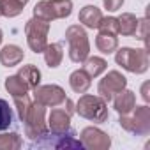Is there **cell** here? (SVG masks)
I'll use <instances>...</instances> for the list:
<instances>
[{
	"label": "cell",
	"instance_id": "6da1fadb",
	"mask_svg": "<svg viewBox=\"0 0 150 150\" xmlns=\"http://www.w3.org/2000/svg\"><path fill=\"white\" fill-rule=\"evenodd\" d=\"M72 129L64 131V132H51L46 131L41 136L34 138V141L30 143V148H51V150H64V148H83L81 139L74 138Z\"/></svg>",
	"mask_w": 150,
	"mask_h": 150
},
{
	"label": "cell",
	"instance_id": "7a4b0ae2",
	"mask_svg": "<svg viewBox=\"0 0 150 150\" xmlns=\"http://www.w3.org/2000/svg\"><path fill=\"white\" fill-rule=\"evenodd\" d=\"M74 111H76L80 117L90 120V122H106L108 120V103L101 97V96H90L85 94L80 97V101L74 106Z\"/></svg>",
	"mask_w": 150,
	"mask_h": 150
},
{
	"label": "cell",
	"instance_id": "3957f363",
	"mask_svg": "<svg viewBox=\"0 0 150 150\" xmlns=\"http://www.w3.org/2000/svg\"><path fill=\"white\" fill-rule=\"evenodd\" d=\"M65 41L69 42V58L81 64L90 55V42L85 28L81 25H71L65 30Z\"/></svg>",
	"mask_w": 150,
	"mask_h": 150
},
{
	"label": "cell",
	"instance_id": "277c9868",
	"mask_svg": "<svg viewBox=\"0 0 150 150\" xmlns=\"http://www.w3.org/2000/svg\"><path fill=\"white\" fill-rule=\"evenodd\" d=\"M120 127L127 132L146 136L150 132V108L148 106H134V110L127 115H120Z\"/></svg>",
	"mask_w": 150,
	"mask_h": 150
},
{
	"label": "cell",
	"instance_id": "5b68a950",
	"mask_svg": "<svg viewBox=\"0 0 150 150\" xmlns=\"http://www.w3.org/2000/svg\"><path fill=\"white\" fill-rule=\"evenodd\" d=\"M48 32H50V21L34 16L32 20L27 21L25 25V35H27V42L28 48L34 53H42L44 48L48 46Z\"/></svg>",
	"mask_w": 150,
	"mask_h": 150
},
{
	"label": "cell",
	"instance_id": "8992f818",
	"mask_svg": "<svg viewBox=\"0 0 150 150\" xmlns=\"http://www.w3.org/2000/svg\"><path fill=\"white\" fill-rule=\"evenodd\" d=\"M115 62L122 65V69L143 74L148 69V51L146 50H132V48H120L115 55Z\"/></svg>",
	"mask_w": 150,
	"mask_h": 150
},
{
	"label": "cell",
	"instance_id": "52a82bcc",
	"mask_svg": "<svg viewBox=\"0 0 150 150\" xmlns=\"http://www.w3.org/2000/svg\"><path fill=\"white\" fill-rule=\"evenodd\" d=\"M72 13V0H41L34 7V16H39L46 21L62 20L71 16Z\"/></svg>",
	"mask_w": 150,
	"mask_h": 150
},
{
	"label": "cell",
	"instance_id": "ba28073f",
	"mask_svg": "<svg viewBox=\"0 0 150 150\" xmlns=\"http://www.w3.org/2000/svg\"><path fill=\"white\" fill-rule=\"evenodd\" d=\"M44 117H46V106L37 103V101H34L30 104L28 111H27L25 120H23L27 136H30L34 139V138H37V136H41L42 132L48 131V124H46Z\"/></svg>",
	"mask_w": 150,
	"mask_h": 150
},
{
	"label": "cell",
	"instance_id": "9c48e42d",
	"mask_svg": "<svg viewBox=\"0 0 150 150\" xmlns=\"http://www.w3.org/2000/svg\"><path fill=\"white\" fill-rule=\"evenodd\" d=\"M127 87V80H125V76L122 72H118V71H110L106 76L99 81V85H97V94L106 101V103H110L118 92H122L124 88Z\"/></svg>",
	"mask_w": 150,
	"mask_h": 150
},
{
	"label": "cell",
	"instance_id": "30bf717a",
	"mask_svg": "<svg viewBox=\"0 0 150 150\" xmlns=\"http://www.w3.org/2000/svg\"><path fill=\"white\" fill-rule=\"evenodd\" d=\"M34 99L37 103L44 104L46 108L48 106L55 108V106H62L67 97H65L64 88L58 85H41V87L37 85L34 88Z\"/></svg>",
	"mask_w": 150,
	"mask_h": 150
},
{
	"label": "cell",
	"instance_id": "8fae6325",
	"mask_svg": "<svg viewBox=\"0 0 150 150\" xmlns=\"http://www.w3.org/2000/svg\"><path fill=\"white\" fill-rule=\"evenodd\" d=\"M81 143H83V148H88V150H108L110 145H111V138L101 131L99 127H85L81 131Z\"/></svg>",
	"mask_w": 150,
	"mask_h": 150
},
{
	"label": "cell",
	"instance_id": "7c38bea8",
	"mask_svg": "<svg viewBox=\"0 0 150 150\" xmlns=\"http://www.w3.org/2000/svg\"><path fill=\"white\" fill-rule=\"evenodd\" d=\"M48 131L51 132H64L71 129V113L64 108H57L51 110L50 117H48Z\"/></svg>",
	"mask_w": 150,
	"mask_h": 150
},
{
	"label": "cell",
	"instance_id": "4fadbf2b",
	"mask_svg": "<svg viewBox=\"0 0 150 150\" xmlns=\"http://www.w3.org/2000/svg\"><path fill=\"white\" fill-rule=\"evenodd\" d=\"M111 101H113V108L118 111V115H127L136 106V96H134V92L125 90V88L122 92H118Z\"/></svg>",
	"mask_w": 150,
	"mask_h": 150
},
{
	"label": "cell",
	"instance_id": "5bb4252c",
	"mask_svg": "<svg viewBox=\"0 0 150 150\" xmlns=\"http://www.w3.org/2000/svg\"><path fill=\"white\" fill-rule=\"evenodd\" d=\"M23 60V50L16 44H6L0 50V64L6 67H14Z\"/></svg>",
	"mask_w": 150,
	"mask_h": 150
},
{
	"label": "cell",
	"instance_id": "9a60e30c",
	"mask_svg": "<svg viewBox=\"0 0 150 150\" xmlns=\"http://www.w3.org/2000/svg\"><path fill=\"white\" fill-rule=\"evenodd\" d=\"M69 85L76 94H85L90 88V85H92V78L83 69H78V71H74L69 76Z\"/></svg>",
	"mask_w": 150,
	"mask_h": 150
},
{
	"label": "cell",
	"instance_id": "2e32d148",
	"mask_svg": "<svg viewBox=\"0 0 150 150\" xmlns=\"http://www.w3.org/2000/svg\"><path fill=\"white\" fill-rule=\"evenodd\" d=\"M103 20V13L96 6H85L80 11V23H83L87 28H97Z\"/></svg>",
	"mask_w": 150,
	"mask_h": 150
},
{
	"label": "cell",
	"instance_id": "e0dca14e",
	"mask_svg": "<svg viewBox=\"0 0 150 150\" xmlns=\"http://www.w3.org/2000/svg\"><path fill=\"white\" fill-rule=\"evenodd\" d=\"M81 64H83V71L90 78H97L99 74H103L108 69V62L101 57H87Z\"/></svg>",
	"mask_w": 150,
	"mask_h": 150
},
{
	"label": "cell",
	"instance_id": "ac0fdd59",
	"mask_svg": "<svg viewBox=\"0 0 150 150\" xmlns=\"http://www.w3.org/2000/svg\"><path fill=\"white\" fill-rule=\"evenodd\" d=\"M42 53H44V60H46L48 67L55 69V67H58V65L62 64V58H64V48H62L60 42H51V44H48V46L44 48Z\"/></svg>",
	"mask_w": 150,
	"mask_h": 150
},
{
	"label": "cell",
	"instance_id": "d6986e66",
	"mask_svg": "<svg viewBox=\"0 0 150 150\" xmlns=\"http://www.w3.org/2000/svg\"><path fill=\"white\" fill-rule=\"evenodd\" d=\"M118 21V34L122 35H134L138 32V18L131 13H122V16L117 18Z\"/></svg>",
	"mask_w": 150,
	"mask_h": 150
},
{
	"label": "cell",
	"instance_id": "ffe728a7",
	"mask_svg": "<svg viewBox=\"0 0 150 150\" xmlns=\"http://www.w3.org/2000/svg\"><path fill=\"white\" fill-rule=\"evenodd\" d=\"M18 76L27 83L28 88H35V87L41 83V71H39L35 65H32V64L23 65V67L18 71Z\"/></svg>",
	"mask_w": 150,
	"mask_h": 150
},
{
	"label": "cell",
	"instance_id": "44dd1931",
	"mask_svg": "<svg viewBox=\"0 0 150 150\" xmlns=\"http://www.w3.org/2000/svg\"><path fill=\"white\" fill-rule=\"evenodd\" d=\"M28 4V0H0V11L6 18H14L23 13V7Z\"/></svg>",
	"mask_w": 150,
	"mask_h": 150
},
{
	"label": "cell",
	"instance_id": "7402d4cb",
	"mask_svg": "<svg viewBox=\"0 0 150 150\" xmlns=\"http://www.w3.org/2000/svg\"><path fill=\"white\" fill-rule=\"evenodd\" d=\"M96 46H97L99 51L110 55V53L117 51V48H118V39H117V35H113V34L99 32L97 37H96Z\"/></svg>",
	"mask_w": 150,
	"mask_h": 150
},
{
	"label": "cell",
	"instance_id": "603a6c76",
	"mask_svg": "<svg viewBox=\"0 0 150 150\" xmlns=\"http://www.w3.org/2000/svg\"><path fill=\"white\" fill-rule=\"evenodd\" d=\"M6 90L13 97H20V96H27L30 88L27 87V83L18 76V74H14V76H7L6 78Z\"/></svg>",
	"mask_w": 150,
	"mask_h": 150
},
{
	"label": "cell",
	"instance_id": "cb8c5ba5",
	"mask_svg": "<svg viewBox=\"0 0 150 150\" xmlns=\"http://www.w3.org/2000/svg\"><path fill=\"white\" fill-rule=\"evenodd\" d=\"M23 146V139L16 132L0 134V150H18Z\"/></svg>",
	"mask_w": 150,
	"mask_h": 150
},
{
	"label": "cell",
	"instance_id": "d4e9b609",
	"mask_svg": "<svg viewBox=\"0 0 150 150\" xmlns=\"http://www.w3.org/2000/svg\"><path fill=\"white\" fill-rule=\"evenodd\" d=\"M13 110L6 99H0V131H6L13 125Z\"/></svg>",
	"mask_w": 150,
	"mask_h": 150
},
{
	"label": "cell",
	"instance_id": "484cf974",
	"mask_svg": "<svg viewBox=\"0 0 150 150\" xmlns=\"http://www.w3.org/2000/svg\"><path fill=\"white\" fill-rule=\"evenodd\" d=\"M97 28H99V32L117 35V34H118V21H117V18H113V16H108V18L103 16V20H101V23H99Z\"/></svg>",
	"mask_w": 150,
	"mask_h": 150
},
{
	"label": "cell",
	"instance_id": "4316f807",
	"mask_svg": "<svg viewBox=\"0 0 150 150\" xmlns=\"http://www.w3.org/2000/svg\"><path fill=\"white\" fill-rule=\"evenodd\" d=\"M13 99H14V104H16V110H18V117L23 122L25 117H27V111H28V108L32 104V101H30L28 94L27 96H20V97H13Z\"/></svg>",
	"mask_w": 150,
	"mask_h": 150
},
{
	"label": "cell",
	"instance_id": "83f0119b",
	"mask_svg": "<svg viewBox=\"0 0 150 150\" xmlns=\"http://www.w3.org/2000/svg\"><path fill=\"white\" fill-rule=\"evenodd\" d=\"M138 30H139V32L134 34L136 39H139V41H146V18L138 20Z\"/></svg>",
	"mask_w": 150,
	"mask_h": 150
},
{
	"label": "cell",
	"instance_id": "f1b7e54d",
	"mask_svg": "<svg viewBox=\"0 0 150 150\" xmlns=\"http://www.w3.org/2000/svg\"><path fill=\"white\" fill-rule=\"evenodd\" d=\"M103 4L108 11H118L124 4V0H103Z\"/></svg>",
	"mask_w": 150,
	"mask_h": 150
},
{
	"label": "cell",
	"instance_id": "f546056e",
	"mask_svg": "<svg viewBox=\"0 0 150 150\" xmlns=\"http://www.w3.org/2000/svg\"><path fill=\"white\" fill-rule=\"evenodd\" d=\"M141 94H143V99L148 103V101H150V96H148V83H145V85H143V88H141Z\"/></svg>",
	"mask_w": 150,
	"mask_h": 150
},
{
	"label": "cell",
	"instance_id": "4dcf8cb0",
	"mask_svg": "<svg viewBox=\"0 0 150 150\" xmlns=\"http://www.w3.org/2000/svg\"><path fill=\"white\" fill-rule=\"evenodd\" d=\"M2 39H4V34H2V30H0V44H2Z\"/></svg>",
	"mask_w": 150,
	"mask_h": 150
},
{
	"label": "cell",
	"instance_id": "1f68e13d",
	"mask_svg": "<svg viewBox=\"0 0 150 150\" xmlns=\"http://www.w3.org/2000/svg\"><path fill=\"white\" fill-rule=\"evenodd\" d=\"M0 16H2V11H0Z\"/></svg>",
	"mask_w": 150,
	"mask_h": 150
}]
</instances>
